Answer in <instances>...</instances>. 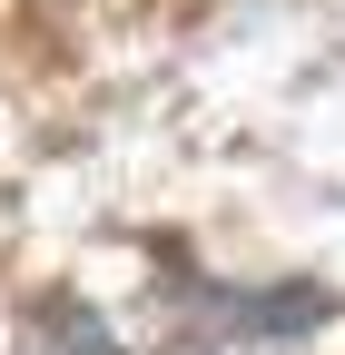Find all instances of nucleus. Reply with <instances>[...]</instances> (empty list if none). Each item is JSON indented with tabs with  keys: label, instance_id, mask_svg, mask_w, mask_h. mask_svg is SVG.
Here are the masks:
<instances>
[{
	"label": "nucleus",
	"instance_id": "obj_1",
	"mask_svg": "<svg viewBox=\"0 0 345 355\" xmlns=\"http://www.w3.org/2000/svg\"><path fill=\"white\" fill-rule=\"evenodd\" d=\"M20 355H128L89 306H39L30 316V336H20Z\"/></svg>",
	"mask_w": 345,
	"mask_h": 355
}]
</instances>
